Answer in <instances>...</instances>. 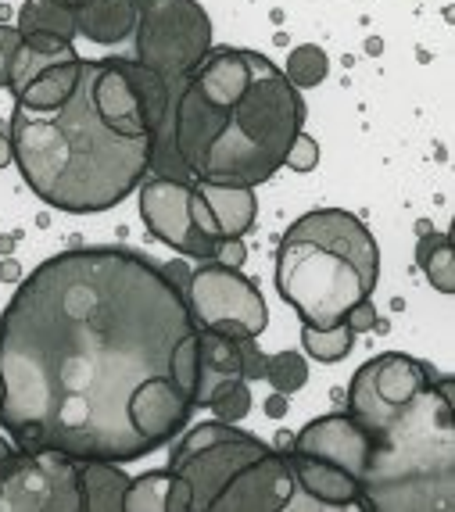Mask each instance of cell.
<instances>
[{
	"label": "cell",
	"instance_id": "6da1fadb",
	"mask_svg": "<svg viewBox=\"0 0 455 512\" xmlns=\"http://www.w3.org/2000/svg\"><path fill=\"white\" fill-rule=\"evenodd\" d=\"M198 326L183 287L133 248H72L22 280L0 316V427L15 448L137 462L147 384L194 398Z\"/></svg>",
	"mask_w": 455,
	"mask_h": 512
},
{
	"label": "cell",
	"instance_id": "7a4b0ae2",
	"mask_svg": "<svg viewBox=\"0 0 455 512\" xmlns=\"http://www.w3.org/2000/svg\"><path fill=\"white\" fill-rule=\"evenodd\" d=\"M305 101L266 54L215 47L190 69L172 111V180L258 187L284 169Z\"/></svg>",
	"mask_w": 455,
	"mask_h": 512
},
{
	"label": "cell",
	"instance_id": "3957f363",
	"mask_svg": "<svg viewBox=\"0 0 455 512\" xmlns=\"http://www.w3.org/2000/svg\"><path fill=\"white\" fill-rule=\"evenodd\" d=\"M11 151L26 187L69 215L108 212L151 172V140L119 137L97 115L86 72L54 111H11Z\"/></svg>",
	"mask_w": 455,
	"mask_h": 512
},
{
	"label": "cell",
	"instance_id": "277c9868",
	"mask_svg": "<svg viewBox=\"0 0 455 512\" xmlns=\"http://www.w3.org/2000/svg\"><path fill=\"white\" fill-rule=\"evenodd\" d=\"M359 477L362 509H455V380L438 373L384 430Z\"/></svg>",
	"mask_w": 455,
	"mask_h": 512
},
{
	"label": "cell",
	"instance_id": "5b68a950",
	"mask_svg": "<svg viewBox=\"0 0 455 512\" xmlns=\"http://www.w3.org/2000/svg\"><path fill=\"white\" fill-rule=\"evenodd\" d=\"M380 280V248L370 226L344 208L305 212L276 244V291L301 326H337Z\"/></svg>",
	"mask_w": 455,
	"mask_h": 512
},
{
	"label": "cell",
	"instance_id": "8992f818",
	"mask_svg": "<svg viewBox=\"0 0 455 512\" xmlns=\"http://www.w3.org/2000/svg\"><path fill=\"white\" fill-rule=\"evenodd\" d=\"M137 8V61L169 86L212 51V18L198 0H133Z\"/></svg>",
	"mask_w": 455,
	"mask_h": 512
},
{
	"label": "cell",
	"instance_id": "52a82bcc",
	"mask_svg": "<svg viewBox=\"0 0 455 512\" xmlns=\"http://www.w3.org/2000/svg\"><path fill=\"white\" fill-rule=\"evenodd\" d=\"M269 444L262 437L237 430L226 419H212L187 430L169 455V470L180 473L190 487V512H208L212 498L223 491L233 473L266 455Z\"/></svg>",
	"mask_w": 455,
	"mask_h": 512
},
{
	"label": "cell",
	"instance_id": "ba28073f",
	"mask_svg": "<svg viewBox=\"0 0 455 512\" xmlns=\"http://www.w3.org/2000/svg\"><path fill=\"white\" fill-rule=\"evenodd\" d=\"M187 312L198 330H215L226 337H258L269 326V305L255 280L219 262H201L183 287Z\"/></svg>",
	"mask_w": 455,
	"mask_h": 512
},
{
	"label": "cell",
	"instance_id": "9c48e42d",
	"mask_svg": "<svg viewBox=\"0 0 455 512\" xmlns=\"http://www.w3.org/2000/svg\"><path fill=\"white\" fill-rule=\"evenodd\" d=\"M434 376H438V369L430 366V362L402 355V351H384V355L370 359L366 366H359V373L352 376V387H348V412H352L370 434H377V430H384L405 405L413 402Z\"/></svg>",
	"mask_w": 455,
	"mask_h": 512
},
{
	"label": "cell",
	"instance_id": "30bf717a",
	"mask_svg": "<svg viewBox=\"0 0 455 512\" xmlns=\"http://www.w3.org/2000/svg\"><path fill=\"white\" fill-rule=\"evenodd\" d=\"M0 512H79V459L18 448L0 477Z\"/></svg>",
	"mask_w": 455,
	"mask_h": 512
},
{
	"label": "cell",
	"instance_id": "8fae6325",
	"mask_svg": "<svg viewBox=\"0 0 455 512\" xmlns=\"http://www.w3.org/2000/svg\"><path fill=\"white\" fill-rule=\"evenodd\" d=\"M291 509H319L298 487L291 455L273 452L258 455L255 462L241 466L223 491L212 498L208 512H291Z\"/></svg>",
	"mask_w": 455,
	"mask_h": 512
},
{
	"label": "cell",
	"instance_id": "7c38bea8",
	"mask_svg": "<svg viewBox=\"0 0 455 512\" xmlns=\"http://www.w3.org/2000/svg\"><path fill=\"white\" fill-rule=\"evenodd\" d=\"M190 197H194V180L151 176L140 183V219H144L147 233L162 240L176 255H187L194 262H212L219 244L198 230L194 212H190Z\"/></svg>",
	"mask_w": 455,
	"mask_h": 512
},
{
	"label": "cell",
	"instance_id": "4fadbf2b",
	"mask_svg": "<svg viewBox=\"0 0 455 512\" xmlns=\"http://www.w3.org/2000/svg\"><path fill=\"white\" fill-rule=\"evenodd\" d=\"M373 441L377 437L362 427L352 412H330V416H319L312 423H305L294 434L287 452L305 455V459L334 462V466H341V470H348L359 480L362 470H366V462H370Z\"/></svg>",
	"mask_w": 455,
	"mask_h": 512
},
{
	"label": "cell",
	"instance_id": "5bb4252c",
	"mask_svg": "<svg viewBox=\"0 0 455 512\" xmlns=\"http://www.w3.org/2000/svg\"><path fill=\"white\" fill-rule=\"evenodd\" d=\"M190 212L198 230L208 240H226V237H244L255 226L258 201L255 187H219V183H194V197H190Z\"/></svg>",
	"mask_w": 455,
	"mask_h": 512
},
{
	"label": "cell",
	"instance_id": "9a60e30c",
	"mask_svg": "<svg viewBox=\"0 0 455 512\" xmlns=\"http://www.w3.org/2000/svg\"><path fill=\"white\" fill-rule=\"evenodd\" d=\"M244 380L241 341L215 330H198V359H194V409L208 405L219 387Z\"/></svg>",
	"mask_w": 455,
	"mask_h": 512
},
{
	"label": "cell",
	"instance_id": "2e32d148",
	"mask_svg": "<svg viewBox=\"0 0 455 512\" xmlns=\"http://www.w3.org/2000/svg\"><path fill=\"white\" fill-rule=\"evenodd\" d=\"M287 455H291L298 487L319 509H362V487L348 470L323 459H305V455H294V452Z\"/></svg>",
	"mask_w": 455,
	"mask_h": 512
},
{
	"label": "cell",
	"instance_id": "e0dca14e",
	"mask_svg": "<svg viewBox=\"0 0 455 512\" xmlns=\"http://www.w3.org/2000/svg\"><path fill=\"white\" fill-rule=\"evenodd\" d=\"M15 29L29 47L54 51V47H65V43L76 40V11H72V4H61V0H26L18 11Z\"/></svg>",
	"mask_w": 455,
	"mask_h": 512
},
{
	"label": "cell",
	"instance_id": "ac0fdd59",
	"mask_svg": "<svg viewBox=\"0 0 455 512\" xmlns=\"http://www.w3.org/2000/svg\"><path fill=\"white\" fill-rule=\"evenodd\" d=\"M72 11H76V36H86L101 47L129 40L137 29L133 0H79L72 4Z\"/></svg>",
	"mask_w": 455,
	"mask_h": 512
},
{
	"label": "cell",
	"instance_id": "d6986e66",
	"mask_svg": "<svg viewBox=\"0 0 455 512\" xmlns=\"http://www.w3.org/2000/svg\"><path fill=\"white\" fill-rule=\"evenodd\" d=\"M122 512H190V487L169 466L147 470L144 477H129Z\"/></svg>",
	"mask_w": 455,
	"mask_h": 512
},
{
	"label": "cell",
	"instance_id": "ffe728a7",
	"mask_svg": "<svg viewBox=\"0 0 455 512\" xmlns=\"http://www.w3.org/2000/svg\"><path fill=\"white\" fill-rule=\"evenodd\" d=\"M129 477L119 462L79 459V512H122Z\"/></svg>",
	"mask_w": 455,
	"mask_h": 512
},
{
	"label": "cell",
	"instance_id": "44dd1931",
	"mask_svg": "<svg viewBox=\"0 0 455 512\" xmlns=\"http://www.w3.org/2000/svg\"><path fill=\"white\" fill-rule=\"evenodd\" d=\"M79 72H83V58H69L51 65L47 72H40L36 79H29L22 90L15 94V104L26 111H54L76 94Z\"/></svg>",
	"mask_w": 455,
	"mask_h": 512
},
{
	"label": "cell",
	"instance_id": "7402d4cb",
	"mask_svg": "<svg viewBox=\"0 0 455 512\" xmlns=\"http://www.w3.org/2000/svg\"><path fill=\"white\" fill-rule=\"evenodd\" d=\"M416 262H420L423 276L434 291L455 294V251L448 233H423L420 248H416Z\"/></svg>",
	"mask_w": 455,
	"mask_h": 512
},
{
	"label": "cell",
	"instance_id": "603a6c76",
	"mask_svg": "<svg viewBox=\"0 0 455 512\" xmlns=\"http://www.w3.org/2000/svg\"><path fill=\"white\" fill-rule=\"evenodd\" d=\"M301 348L316 362H341L355 348V333L348 323L337 326H301Z\"/></svg>",
	"mask_w": 455,
	"mask_h": 512
},
{
	"label": "cell",
	"instance_id": "cb8c5ba5",
	"mask_svg": "<svg viewBox=\"0 0 455 512\" xmlns=\"http://www.w3.org/2000/svg\"><path fill=\"white\" fill-rule=\"evenodd\" d=\"M330 72V58L323 47H316V43H301V47H294L291 58H287V83L294 86V90H312V86H319L323 79H327Z\"/></svg>",
	"mask_w": 455,
	"mask_h": 512
},
{
	"label": "cell",
	"instance_id": "d4e9b609",
	"mask_svg": "<svg viewBox=\"0 0 455 512\" xmlns=\"http://www.w3.org/2000/svg\"><path fill=\"white\" fill-rule=\"evenodd\" d=\"M269 387L276 394H298L301 387L309 384V362L301 359L298 351H276L266 359V376Z\"/></svg>",
	"mask_w": 455,
	"mask_h": 512
},
{
	"label": "cell",
	"instance_id": "484cf974",
	"mask_svg": "<svg viewBox=\"0 0 455 512\" xmlns=\"http://www.w3.org/2000/svg\"><path fill=\"white\" fill-rule=\"evenodd\" d=\"M205 409L215 412V419H226V423H241L251 412V391L248 380H233V384L219 387V391L208 398Z\"/></svg>",
	"mask_w": 455,
	"mask_h": 512
},
{
	"label": "cell",
	"instance_id": "4316f807",
	"mask_svg": "<svg viewBox=\"0 0 455 512\" xmlns=\"http://www.w3.org/2000/svg\"><path fill=\"white\" fill-rule=\"evenodd\" d=\"M284 165H291L294 172H312L319 165V144L309 137V133H305V129H301L298 137H294V144H291V151H287Z\"/></svg>",
	"mask_w": 455,
	"mask_h": 512
},
{
	"label": "cell",
	"instance_id": "83f0119b",
	"mask_svg": "<svg viewBox=\"0 0 455 512\" xmlns=\"http://www.w3.org/2000/svg\"><path fill=\"white\" fill-rule=\"evenodd\" d=\"M344 323H348V330H352L355 337H359V333L377 330V326H380V312H377V305H373V298L355 301V305L344 312Z\"/></svg>",
	"mask_w": 455,
	"mask_h": 512
},
{
	"label": "cell",
	"instance_id": "f1b7e54d",
	"mask_svg": "<svg viewBox=\"0 0 455 512\" xmlns=\"http://www.w3.org/2000/svg\"><path fill=\"white\" fill-rule=\"evenodd\" d=\"M266 351L258 348L255 344V337H244L241 341V366H244V380H262V376H266Z\"/></svg>",
	"mask_w": 455,
	"mask_h": 512
},
{
	"label": "cell",
	"instance_id": "f546056e",
	"mask_svg": "<svg viewBox=\"0 0 455 512\" xmlns=\"http://www.w3.org/2000/svg\"><path fill=\"white\" fill-rule=\"evenodd\" d=\"M18 47H22V36L15 26H0V86H8L11 79V61H15Z\"/></svg>",
	"mask_w": 455,
	"mask_h": 512
},
{
	"label": "cell",
	"instance_id": "4dcf8cb0",
	"mask_svg": "<svg viewBox=\"0 0 455 512\" xmlns=\"http://www.w3.org/2000/svg\"><path fill=\"white\" fill-rule=\"evenodd\" d=\"M244 258H248V248H244V237H226V240H219V248H215L212 262L230 265V269H241Z\"/></svg>",
	"mask_w": 455,
	"mask_h": 512
},
{
	"label": "cell",
	"instance_id": "1f68e13d",
	"mask_svg": "<svg viewBox=\"0 0 455 512\" xmlns=\"http://www.w3.org/2000/svg\"><path fill=\"white\" fill-rule=\"evenodd\" d=\"M15 455H18L15 441H4V437H0V477L8 473V466L15 462Z\"/></svg>",
	"mask_w": 455,
	"mask_h": 512
},
{
	"label": "cell",
	"instance_id": "d6a6232c",
	"mask_svg": "<svg viewBox=\"0 0 455 512\" xmlns=\"http://www.w3.org/2000/svg\"><path fill=\"white\" fill-rule=\"evenodd\" d=\"M287 412V394H273L266 402V416H273V419H280Z\"/></svg>",
	"mask_w": 455,
	"mask_h": 512
},
{
	"label": "cell",
	"instance_id": "836d02e7",
	"mask_svg": "<svg viewBox=\"0 0 455 512\" xmlns=\"http://www.w3.org/2000/svg\"><path fill=\"white\" fill-rule=\"evenodd\" d=\"M15 162V151H11V137L8 133H0V169H8Z\"/></svg>",
	"mask_w": 455,
	"mask_h": 512
},
{
	"label": "cell",
	"instance_id": "e575fe53",
	"mask_svg": "<svg viewBox=\"0 0 455 512\" xmlns=\"http://www.w3.org/2000/svg\"><path fill=\"white\" fill-rule=\"evenodd\" d=\"M18 276V265L8 262V265H0V280H15Z\"/></svg>",
	"mask_w": 455,
	"mask_h": 512
},
{
	"label": "cell",
	"instance_id": "d590c367",
	"mask_svg": "<svg viewBox=\"0 0 455 512\" xmlns=\"http://www.w3.org/2000/svg\"><path fill=\"white\" fill-rule=\"evenodd\" d=\"M61 4H79V0H61Z\"/></svg>",
	"mask_w": 455,
	"mask_h": 512
},
{
	"label": "cell",
	"instance_id": "8d00e7d4",
	"mask_svg": "<svg viewBox=\"0 0 455 512\" xmlns=\"http://www.w3.org/2000/svg\"><path fill=\"white\" fill-rule=\"evenodd\" d=\"M0 398H4V387H0Z\"/></svg>",
	"mask_w": 455,
	"mask_h": 512
}]
</instances>
